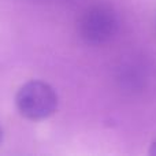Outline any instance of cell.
I'll list each match as a JSON object with an SVG mask.
<instances>
[{"label": "cell", "instance_id": "6da1fadb", "mask_svg": "<svg viewBox=\"0 0 156 156\" xmlns=\"http://www.w3.org/2000/svg\"><path fill=\"white\" fill-rule=\"evenodd\" d=\"M58 94L49 83L40 80L27 81L16 92L15 104L22 116L43 121L54 115L58 108Z\"/></svg>", "mask_w": 156, "mask_h": 156}, {"label": "cell", "instance_id": "7a4b0ae2", "mask_svg": "<svg viewBox=\"0 0 156 156\" xmlns=\"http://www.w3.org/2000/svg\"><path fill=\"white\" fill-rule=\"evenodd\" d=\"M119 21L112 7L96 4L89 7L78 19V33L90 45L105 44L116 34Z\"/></svg>", "mask_w": 156, "mask_h": 156}, {"label": "cell", "instance_id": "3957f363", "mask_svg": "<svg viewBox=\"0 0 156 156\" xmlns=\"http://www.w3.org/2000/svg\"><path fill=\"white\" fill-rule=\"evenodd\" d=\"M149 155L156 156V138L152 141V144H151V148H149Z\"/></svg>", "mask_w": 156, "mask_h": 156}, {"label": "cell", "instance_id": "277c9868", "mask_svg": "<svg viewBox=\"0 0 156 156\" xmlns=\"http://www.w3.org/2000/svg\"><path fill=\"white\" fill-rule=\"evenodd\" d=\"M2 140H3V132H2V129H0V143H2Z\"/></svg>", "mask_w": 156, "mask_h": 156}]
</instances>
